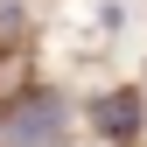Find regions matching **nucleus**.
I'll use <instances>...</instances> for the list:
<instances>
[{
  "instance_id": "2",
  "label": "nucleus",
  "mask_w": 147,
  "mask_h": 147,
  "mask_svg": "<svg viewBox=\"0 0 147 147\" xmlns=\"http://www.w3.org/2000/svg\"><path fill=\"white\" fill-rule=\"evenodd\" d=\"M91 126H98L105 140H133V126H140V91H105V98L91 105Z\"/></svg>"
},
{
  "instance_id": "1",
  "label": "nucleus",
  "mask_w": 147,
  "mask_h": 147,
  "mask_svg": "<svg viewBox=\"0 0 147 147\" xmlns=\"http://www.w3.org/2000/svg\"><path fill=\"white\" fill-rule=\"evenodd\" d=\"M56 133H63V98H49V91L21 98L7 119H0V147H49Z\"/></svg>"
}]
</instances>
